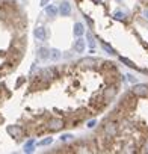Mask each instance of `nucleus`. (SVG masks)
I'll return each mask as SVG.
<instances>
[{
    "label": "nucleus",
    "instance_id": "obj_6",
    "mask_svg": "<svg viewBox=\"0 0 148 154\" xmlns=\"http://www.w3.org/2000/svg\"><path fill=\"white\" fill-rule=\"evenodd\" d=\"M50 54H51V51H50L48 48H44V47H41V48L38 50V57H39V59H42V60L48 59V57H50Z\"/></svg>",
    "mask_w": 148,
    "mask_h": 154
},
{
    "label": "nucleus",
    "instance_id": "obj_16",
    "mask_svg": "<svg viewBox=\"0 0 148 154\" xmlns=\"http://www.w3.org/2000/svg\"><path fill=\"white\" fill-rule=\"evenodd\" d=\"M115 18L116 20H124V14L122 12H115Z\"/></svg>",
    "mask_w": 148,
    "mask_h": 154
},
{
    "label": "nucleus",
    "instance_id": "obj_9",
    "mask_svg": "<svg viewBox=\"0 0 148 154\" xmlns=\"http://www.w3.org/2000/svg\"><path fill=\"white\" fill-rule=\"evenodd\" d=\"M57 12H59V11H57V8H56V6H53V5H50V6H47V8H45V14H47L48 17H56V15H57Z\"/></svg>",
    "mask_w": 148,
    "mask_h": 154
},
{
    "label": "nucleus",
    "instance_id": "obj_11",
    "mask_svg": "<svg viewBox=\"0 0 148 154\" xmlns=\"http://www.w3.org/2000/svg\"><path fill=\"white\" fill-rule=\"evenodd\" d=\"M50 57H51L53 60H59V59H60V51H59L57 48H53V50H51V54H50Z\"/></svg>",
    "mask_w": 148,
    "mask_h": 154
},
{
    "label": "nucleus",
    "instance_id": "obj_3",
    "mask_svg": "<svg viewBox=\"0 0 148 154\" xmlns=\"http://www.w3.org/2000/svg\"><path fill=\"white\" fill-rule=\"evenodd\" d=\"M59 12H60L62 17H68V15L71 14V6H69V3H68V2H62L60 6H59Z\"/></svg>",
    "mask_w": 148,
    "mask_h": 154
},
{
    "label": "nucleus",
    "instance_id": "obj_18",
    "mask_svg": "<svg viewBox=\"0 0 148 154\" xmlns=\"http://www.w3.org/2000/svg\"><path fill=\"white\" fill-rule=\"evenodd\" d=\"M94 125H95V121H89V122H88V127H89V128H92Z\"/></svg>",
    "mask_w": 148,
    "mask_h": 154
},
{
    "label": "nucleus",
    "instance_id": "obj_19",
    "mask_svg": "<svg viewBox=\"0 0 148 154\" xmlns=\"http://www.w3.org/2000/svg\"><path fill=\"white\" fill-rule=\"evenodd\" d=\"M48 2H51V0H41V5H42V6H45Z\"/></svg>",
    "mask_w": 148,
    "mask_h": 154
},
{
    "label": "nucleus",
    "instance_id": "obj_5",
    "mask_svg": "<svg viewBox=\"0 0 148 154\" xmlns=\"http://www.w3.org/2000/svg\"><path fill=\"white\" fill-rule=\"evenodd\" d=\"M33 35H35V38L38 39V41H44L45 39V29L44 27H36L35 30H33Z\"/></svg>",
    "mask_w": 148,
    "mask_h": 154
},
{
    "label": "nucleus",
    "instance_id": "obj_12",
    "mask_svg": "<svg viewBox=\"0 0 148 154\" xmlns=\"http://www.w3.org/2000/svg\"><path fill=\"white\" fill-rule=\"evenodd\" d=\"M51 142H53V137H45V139L38 142V146H45V145H50Z\"/></svg>",
    "mask_w": 148,
    "mask_h": 154
},
{
    "label": "nucleus",
    "instance_id": "obj_14",
    "mask_svg": "<svg viewBox=\"0 0 148 154\" xmlns=\"http://www.w3.org/2000/svg\"><path fill=\"white\" fill-rule=\"evenodd\" d=\"M86 38H88V44H89V47H92V48H94V47H95V41H94L92 35H91V33H88V35H86Z\"/></svg>",
    "mask_w": 148,
    "mask_h": 154
},
{
    "label": "nucleus",
    "instance_id": "obj_22",
    "mask_svg": "<svg viewBox=\"0 0 148 154\" xmlns=\"http://www.w3.org/2000/svg\"><path fill=\"white\" fill-rule=\"evenodd\" d=\"M94 2H100V0H94Z\"/></svg>",
    "mask_w": 148,
    "mask_h": 154
},
{
    "label": "nucleus",
    "instance_id": "obj_7",
    "mask_svg": "<svg viewBox=\"0 0 148 154\" xmlns=\"http://www.w3.org/2000/svg\"><path fill=\"white\" fill-rule=\"evenodd\" d=\"M83 33H85V27H83L82 23H76V24H74V35H76V36H82Z\"/></svg>",
    "mask_w": 148,
    "mask_h": 154
},
{
    "label": "nucleus",
    "instance_id": "obj_2",
    "mask_svg": "<svg viewBox=\"0 0 148 154\" xmlns=\"http://www.w3.org/2000/svg\"><path fill=\"white\" fill-rule=\"evenodd\" d=\"M131 94H134L137 97H146L148 95V86L146 85H136L131 89Z\"/></svg>",
    "mask_w": 148,
    "mask_h": 154
},
{
    "label": "nucleus",
    "instance_id": "obj_21",
    "mask_svg": "<svg viewBox=\"0 0 148 154\" xmlns=\"http://www.w3.org/2000/svg\"><path fill=\"white\" fill-rule=\"evenodd\" d=\"M145 15H146V18H148V11H145Z\"/></svg>",
    "mask_w": 148,
    "mask_h": 154
},
{
    "label": "nucleus",
    "instance_id": "obj_20",
    "mask_svg": "<svg viewBox=\"0 0 148 154\" xmlns=\"http://www.w3.org/2000/svg\"><path fill=\"white\" fill-rule=\"evenodd\" d=\"M23 82H24V79H20V80H18V82H17V88H18V86H20V85H21V83H23Z\"/></svg>",
    "mask_w": 148,
    "mask_h": 154
},
{
    "label": "nucleus",
    "instance_id": "obj_8",
    "mask_svg": "<svg viewBox=\"0 0 148 154\" xmlns=\"http://www.w3.org/2000/svg\"><path fill=\"white\" fill-rule=\"evenodd\" d=\"M6 130H8V133H9L12 137H20V133H21V131H20V128H18L17 125H14V127H12V125H9Z\"/></svg>",
    "mask_w": 148,
    "mask_h": 154
},
{
    "label": "nucleus",
    "instance_id": "obj_1",
    "mask_svg": "<svg viewBox=\"0 0 148 154\" xmlns=\"http://www.w3.org/2000/svg\"><path fill=\"white\" fill-rule=\"evenodd\" d=\"M63 127H66V125H65V121L62 118H50V121L47 122V130H50V131H56V130L63 128Z\"/></svg>",
    "mask_w": 148,
    "mask_h": 154
},
{
    "label": "nucleus",
    "instance_id": "obj_17",
    "mask_svg": "<svg viewBox=\"0 0 148 154\" xmlns=\"http://www.w3.org/2000/svg\"><path fill=\"white\" fill-rule=\"evenodd\" d=\"M71 137H72L71 134H62V136H60V140H63V142H65V140H69Z\"/></svg>",
    "mask_w": 148,
    "mask_h": 154
},
{
    "label": "nucleus",
    "instance_id": "obj_4",
    "mask_svg": "<svg viewBox=\"0 0 148 154\" xmlns=\"http://www.w3.org/2000/svg\"><path fill=\"white\" fill-rule=\"evenodd\" d=\"M74 51L76 53H83L85 51V39L79 38L76 42H74Z\"/></svg>",
    "mask_w": 148,
    "mask_h": 154
},
{
    "label": "nucleus",
    "instance_id": "obj_10",
    "mask_svg": "<svg viewBox=\"0 0 148 154\" xmlns=\"http://www.w3.org/2000/svg\"><path fill=\"white\" fill-rule=\"evenodd\" d=\"M33 143H35V140H33V139H29V140L24 143V151H26V152H32V151H33Z\"/></svg>",
    "mask_w": 148,
    "mask_h": 154
},
{
    "label": "nucleus",
    "instance_id": "obj_13",
    "mask_svg": "<svg viewBox=\"0 0 148 154\" xmlns=\"http://www.w3.org/2000/svg\"><path fill=\"white\" fill-rule=\"evenodd\" d=\"M119 60H121L122 63H125L127 66H130V68H136V66H134V63H133L131 60H128V59H125V57H119Z\"/></svg>",
    "mask_w": 148,
    "mask_h": 154
},
{
    "label": "nucleus",
    "instance_id": "obj_15",
    "mask_svg": "<svg viewBox=\"0 0 148 154\" xmlns=\"http://www.w3.org/2000/svg\"><path fill=\"white\" fill-rule=\"evenodd\" d=\"M101 45H103V48H104L107 53H115V51H113V48H112V47H109L106 42H101Z\"/></svg>",
    "mask_w": 148,
    "mask_h": 154
}]
</instances>
